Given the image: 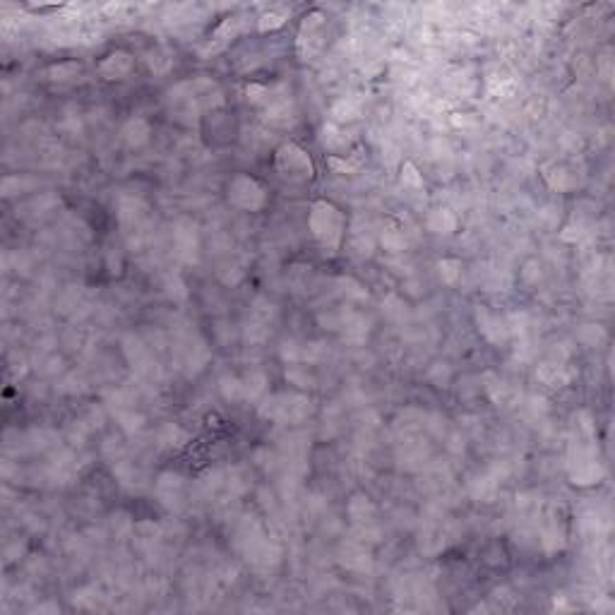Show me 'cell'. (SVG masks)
<instances>
[{"label":"cell","mask_w":615,"mask_h":615,"mask_svg":"<svg viewBox=\"0 0 615 615\" xmlns=\"http://www.w3.org/2000/svg\"><path fill=\"white\" fill-rule=\"evenodd\" d=\"M310 228H313V233L323 243H332V246H334L341 236L339 209L327 202H318L313 207V214H310Z\"/></svg>","instance_id":"1"},{"label":"cell","mask_w":615,"mask_h":615,"mask_svg":"<svg viewBox=\"0 0 615 615\" xmlns=\"http://www.w3.org/2000/svg\"><path fill=\"white\" fill-rule=\"evenodd\" d=\"M228 198H231L233 205L243 207V209H258V207H262V202H265L262 188L248 176H238L236 181H233L231 195H228Z\"/></svg>","instance_id":"2"},{"label":"cell","mask_w":615,"mask_h":615,"mask_svg":"<svg viewBox=\"0 0 615 615\" xmlns=\"http://www.w3.org/2000/svg\"><path fill=\"white\" fill-rule=\"evenodd\" d=\"M279 171L291 178H310L313 176V164H310L308 154L303 149L286 145L279 151Z\"/></svg>","instance_id":"3"},{"label":"cell","mask_w":615,"mask_h":615,"mask_svg":"<svg viewBox=\"0 0 615 615\" xmlns=\"http://www.w3.org/2000/svg\"><path fill=\"white\" fill-rule=\"evenodd\" d=\"M173 236H176V248H178V253H181V258H185L188 262H193V260H195V250H198L195 226H190V224L178 226Z\"/></svg>","instance_id":"4"},{"label":"cell","mask_w":615,"mask_h":615,"mask_svg":"<svg viewBox=\"0 0 615 615\" xmlns=\"http://www.w3.org/2000/svg\"><path fill=\"white\" fill-rule=\"evenodd\" d=\"M123 140L128 142V147H142L149 140V125H147L145 118H133V121L125 123Z\"/></svg>","instance_id":"5"},{"label":"cell","mask_w":615,"mask_h":615,"mask_svg":"<svg viewBox=\"0 0 615 615\" xmlns=\"http://www.w3.org/2000/svg\"><path fill=\"white\" fill-rule=\"evenodd\" d=\"M130 65H133V61H130L128 53H113V56H108L106 61L99 65V70L108 80H116V77H123V75L128 73Z\"/></svg>","instance_id":"6"},{"label":"cell","mask_w":615,"mask_h":615,"mask_svg":"<svg viewBox=\"0 0 615 615\" xmlns=\"http://www.w3.org/2000/svg\"><path fill=\"white\" fill-rule=\"evenodd\" d=\"M428 226H431L435 233H450V231H454L457 219L447 209H438V212H433V216L428 219Z\"/></svg>","instance_id":"7"},{"label":"cell","mask_w":615,"mask_h":615,"mask_svg":"<svg viewBox=\"0 0 615 615\" xmlns=\"http://www.w3.org/2000/svg\"><path fill=\"white\" fill-rule=\"evenodd\" d=\"M265 375L262 373H253L243 380V399H258L265 392Z\"/></svg>","instance_id":"8"},{"label":"cell","mask_w":615,"mask_h":615,"mask_svg":"<svg viewBox=\"0 0 615 615\" xmlns=\"http://www.w3.org/2000/svg\"><path fill=\"white\" fill-rule=\"evenodd\" d=\"M221 392H224L226 399H243V380L224 378L221 380Z\"/></svg>","instance_id":"9"},{"label":"cell","mask_w":615,"mask_h":615,"mask_svg":"<svg viewBox=\"0 0 615 615\" xmlns=\"http://www.w3.org/2000/svg\"><path fill=\"white\" fill-rule=\"evenodd\" d=\"M459 272H461V262H457V260H443V262H440V276H443L447 284H452V281L459 276Z\"/></svg>","instance_id":"10"},{"label":"cell","mask_w":615,"mask_h":615,"mask_svg":"<svg viewBox=\"0 0 615 615\" xmlns=\"http://www.w3.org/2000/svg\"><path fill=\"white\" fill-rule=\"evenodd\" d=\"M286 20V13H267L262 15V20H260V29L267 31V29H276V27H281Z\"/></svg>","instance_id":"11"}]
</instances>
